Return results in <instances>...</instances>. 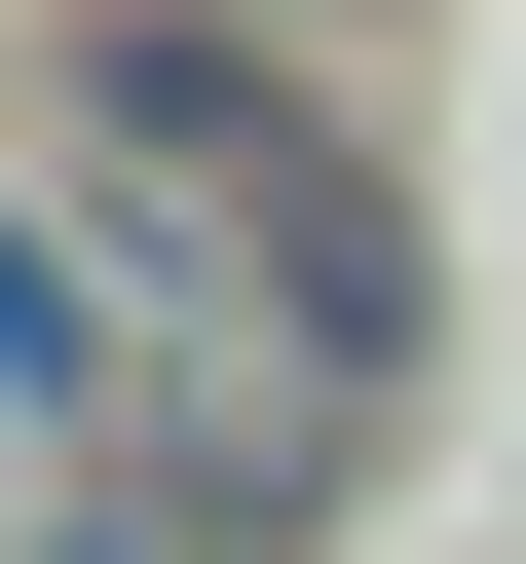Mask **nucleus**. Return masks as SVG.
<instances>
[{"label": "nucleus", "mask_w": 526, "mask_h": 564, "mask_svg": "<svg viewBox=\"0 0 526 564\" xmlns=\"http://www.w3.org/2000/svg\"><path fill=\"white\" fill-rule=\"evenodd\" d=\"M0 414H113V302H76V226H0Z\"/></svg>", "instance_id": "obj_1"}]
</instances>
